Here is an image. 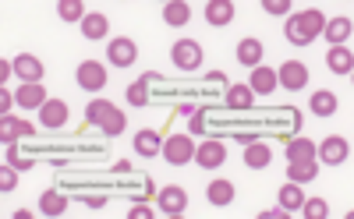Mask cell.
Listing matches in <instances>:
<instances>
[{
    "label": "cell",
    "mask_w": 354,
    "mask_h": 219,
    "mask_svg": "<svg viewBox=\"0 0 354 219\" xmlns=\"http://www.w3.org/2000/svg\"><path fill=\"white\" fill-rule=\"evenodd\" d=\"M269 14H287L290 11V0H266V4H262Z\"/></svg>",
    "instance_id": "cell-34"
},
{
    "label": "cell",
    "mask_w": 354,
    "mask_h": 219,
    "mask_svg": "<svg viewBox=\"0 0 354 219\" xmlns=\"http://www.w3.org/2000/svg\"><path fill=\"white\" fill-rule=\"evenodd\" d=\"M326 64H329V71H337V74H351L354 57H351V50H344V46H333V50L326 53Z\"/></svg>",
    "instance_id": "cell-17"
},
{
    "label": "cell",
    "mask_w": 354,
    "mask_h": 219,
    "mask_svg": "<svg viewBox=\"0 0 354 219\" xmlns=\"http://www.w3.org/2000/svg\"><path fill=\"white\" fill-rule=\"evenodd\" d=\"M202 128H205V121H202V113L195 110V113H192V131H195V134H202Z\"/></svg>",
    "instance_id": "cell-37"
},
{
    "label": "cell",
    "mask_w": 354,
    "mask_h": 219,
    "mask_svg": "<svg viewBox=\"0 0 354 219\" xmlns=\"http://www.w3.org/2000/svg\"><path fill=\"white\" fill-rule=\"evenodd\" d=\"M78 85L89 89V92H96V89L107 85V71H103V64H96V61L78 64Z\"/></svg>",
    "instance_id": "cell-10"
},
{
    "label": "cell",
    "mask_w": 354,
    "mask_h": 219,
    "mask_svg": "<svg viewBox=\"0 0 354 219\" xmlns=\"http://www.w3.org/2000/svg\"><path fill=\"white\" fill-rule=\"evenodd\" d=\"M14 184H18V166H11V163H8V166H4V173H0V188L11 191Z\"/></svg>",
    "instance_id": "cell-33"
},
{
    "label": "cell",
    "mask_w": 354,
    "mask_h": 219,
    "mask_svg": "<svg viewBox=\"0 0 354 219\" xmlns=\"http://www.w3.org/2000/svg\"><path fill=\"white\" fill-rule=\"evenodd\" d=\"M316 156L323 159L326 166H340V163H347V156H351V145H347V138H340V134H329L326 142L316 149Z\"/></svg>",
    "instance_id": "cell-4"
},
{
    "label": "cell",
    "mask_w": 354,
    "mask_h": 219,
    "mask_svg": "<svg viewBox=\"0 0 354 219\" xmlns=\"http://www.w3.org/2000/svg\"><path fill=\"white\" fill-rule=\"evenodd\" d=\"M14 103L25 106V110H39V106L47 103V89H43V82H22V89L14 92Z\"/></svg>",
    "instance_id": "cell-8"
},
{
    "label": "cell",
    "mask_w": 354,
    "mask_h": 219,
    "mask_svg": "<svg viewBox=\"0 0 354 219\" xmlns=\"http://www.w3.org/2000/svg\"><path fill=\"white\" fill-rule=\"evenodd\" d=\"M195 159H199V166H205V170H216V166H223L227 149H223V142H216V138H205V142L195 149Z\"/></svg>",
    "instance_id": "cell-7"
},
{
    "label": "cell",
    "mask_w": 354,
    "mask_h": 219,
    "mask_svg": "<svg viewBox=\"0 0 354 219\" xmlns=\"http://www.w3.org/2000/svg\"><path fill=\"white\" fill-rule=\"evenodd\" d=\"M107 18L103 14H86V22H81V32H86V39H103L107 35Z\"/></svg>",
    "instance_id": "cell-28"
},
{
    "label": "cell",
    "mask_w": 354,
    "mask_h": 219,
    "mask_svg": "<svg viewBox=\"0 0 354 219\" xmlns=\"http://www.w3.org/2000/svg\"><path fill=\"white\" fill-rule=\"evenodd\" d=\"M184 205H188V194H184V188L170 184V188H163V191H160V209H163L166 216H181V212H184Z\"/></svg>",
    "instance_id": "cell-11"
},
{
    "label": "cell",
    "mask_w": 354,
    "mask_h": 219,
    "mask_svg": "<svg viewBox=\"0 0 354 219\" xmlns=\"http://www.w3.org/2000/svg\"><path fill=\"white\" fill-rule=\"evenodd\" d=\"M131 219H153V209H149V205H135V209H131Z\"/></svg>",
    "instance_id": "cell-36"
},
{
    "label": "cell",
    "mask_w": 354,
    "mask_h": 219,
    "mask_svg": "<svg viewBox=\"0 0 354 219\" xmlns=\"http://www.w3.org/2000/svg\"><path fill=\"white\" fill-rule=\"evenodd\" d=\"M110 64H117V68H131L135 64V43H131V39H114V43H110Z\"/></svg>",
    "instance_id": "cell-14"
},
{
    "label": "cell",
    "mask_w": 354,
    "mask_h": 219,
    "mask_svg": "<svg viewBox=\"0 0 354 219\" xmlns=\"http://www.w3.org/2000/svg\"><path fill=\"white\" fill-rule=\"evenodd\" d=\"M160 152H163V159H166V163H174V166H184L188 159H195V145H192V138H184V134L166 138Z\"/></svg>",
    "instance_id": "cell-3"
},
{
    "label": "cell",
    "mask_w": 354,
    "mask_h": 219,
    "mask_svg": "<svg viewBox=\"0 0 354 219\" xmlns=\"http://www.w3.org/2000/svg\"><path fill=\"white\" fill-rule=\"evenodd\" d=\"M323 35L329 39L333 46H344L347 39H351V18H333V22H326Z\"/></svg>",
    "instance_id": "cell-16"
},
{
    "label": "cell",
    "mask_w": 354,
    "mask_h": 219,
    "mask_svg": "<svg viewBox=\"0 0 354 219\" xmlns=\"http://www.w3.org/2000/svg\"><path fill=\"white\" fill-rule=\"evenodd\" d=\"M64 209H68V198L64 194H57V191L39 194V212H43V216H64Z\"/></svg>",
    "instance_id": "cell-19"
},
{
    "label": "cell",
    "mask_w": 354,
    "mask_h": 219,
    "mask_svg": "<svg viewBox=\"0 0 354 219\" xmlns=\"http://www.w3.org/2000/svg\"><path fill=\"white\" fill-rule=\"evenodd\" d=\"M287 159H316V142H308V138H294V142L287 145Z\"/></svg>",
    "instance_id": "cell-30"
},
{
    "label": "cell",
    "mask_w": 354,
    "mask_h": 219,
    "mask_svg": "<svg viewBox=\"0 0 354 219\" xmlns=\"http://www.w3.org/2000/svg\"><path fill=\"white\" fill-rule=\"evenodd\" d=\"M156 74H142L138 82H131V89H128V103L131 106H145L149 103V82H153Z\"/></svg>",
    "instance_id": "cell-22"
},
{
    "label": "cell",
    "mask_w": 354,
    "mask_h": 219,
    "mask_svg": "<svg viewBox=\"0 0 354 219\" xmlns=\"http://www.w3.org/2000/svg\"><path fill=\"white\" fill-rule=\"evenodd\" d=\"M287 177L294 184H305L312 181V177H319V166H316V159H290V166H287Z\"/></svg>",
    "instance_id": "cell-15"
},
{
    "label": "cell",
    "mask_w": 354,
    "mask_h": 219,
    "mask_svg": "<svg viewBox=\"0 0 354 219\" xmlns=\"http://www.w3.org/2000/svg\"><path fill=\"white\" fill-rule=\"evenodd\" d=\"M8 163L18 166V170H29V163H22V159H18V149H14V145H8Z\"/></svg>",
    "instance_id": "cell-35"
},
{
    "label": "cell",
    "mask_w": 354,
    "mask_h": 219,
    "mask_svg": "<svg viewBox=\"0 0 354 219\" xmlns=\"http://www.w3.org/2000/svg\"><path fill=\"white\" fill-rule=\"evenodd\" d=\"M57 14L64 18V22H86V8H81V0H60Z\"/></svg>",
    "instance_id": "cell-29"
},
{
    "label": "cell",
    "mask_w": 354,
    "mask_h": 219,
    "mask_svg": "<svg viewBox=\"0 0 354 219\" xmlns=\"http://www.w3.org/2000/svg\"><path fill=\"white\" fill-rule=\"evenodd\" d=\"M238 61L248 64V68H255L262 61V43L259 39H241V46H238Z\"/></svg>",
    "instance_id": "cell-21"
},
{
    "label": "cell",
    "mask_w": 354,
    "mask_h": 219,
    "mask_svg": "<svg viewBox=\"0 0 354 219\" xmlns=\"http://www.w3.org/2000/svg\"><path fill=\"white\" fill-rule=\"evenodd\" d=\"M244 163L252 166V170H266V166H269V149L259 145V142H248V149H244Z\"/></svg>",
    "instance_id": "cell-25"
},
{
    "label": "cell",
    "mask_w": 354,
    "mask_h": 219,
    "mask_svg": "<svg viewBox=\"0 0 354 219\" xmlns=\"http://www.w3.org/2000/svg\"><path fill=\"white\" fill-rule=\"evenodd\" d=\"M188 18H192V8H188V4H166V8H163V22H166V25H188Z\"/></svg>",
    "instance_id": "cell-27"
},
{
    "label": "cell",
    "mask_w": 354,
    "mask_h": 219,
    "mask_svg": "<svg viewBox=\"0 0 354 219\" xmlns=\"http://www.w3.org/2000/svg\"><path fill=\"white\" fill-rule=\"evenodd\" d=\"M210 202L213 205H231L234 202V184L231 181H213L210 184Z\"/></svg>",
    "instance_id": "cell-26"
},
{
    "label": "cell",
    "mask_w": 354,
    "mask_h": 219,
    "mask_svg": "<svg viewBox=\"0 0 354 219\" xmlns=\"http://www.w3.org/2000/svg\"><path fill=\"white\" fill-rule=\"evenodd\" d=\"M301 212H305L308 219H326V216H329V205L323 202V198H305V202H301Z\"/></svg>",
    "instance_id": "cell-32"
},
{
    "label": "cell",
    "mask_w": 354,
    "mask_h": 219,
    "mask_svg": "<svg viewBox=\"0 0 354 219\" xmlns=\"http://www.w3.org/2000/svg\"><path fill=\"white\" fill-rule=\"evenodd\" d=\"M195 110H199V106H192V103H181V106H177V113H184V117H192Z\"/></svg>",
    "instance_id": "cell-38"
},
{
    "label": "cell",
    "mask_w": 354,
    "mask_h": 219,
    "mask_svg": "<svg viewBox=\"0 0 354 219\" xmlns=\"http://www.w3.org/2000/svg\"><path fill=\"white\" fill-rule=\"evenodd\" d=\"M135 149H138V156H156L163 145H160V134L156 131H149V128H145V131H138V138H135Z\"/></svg>",
    "instance_id": "cell-24"
},
{
    "label": "cell",
    "mask_w": 354,
    "mask_h": 219,
    "mask_svg": "<svg viewBox=\"0 0 354 219\" xmlns=\"http://www.w3.org/2000/svg\"><path fill=\"white\" fill-rule=\"evenodd\" d=\"M89 124H99L103 131H107V134H121L124 131V124H128V121H124V113L114 106V103H107V99H96V103H89Z\"/></svg>",
    "instance_id": "cell-2"
},
{
    "label": "cell",
    "mask_w": 354,
    "mask_h": 219,
    "mask_svg": "<svg viewBox=\"0 0 354 219\" xmlns=\"http://www.w3.org/2000/svg\"><path fill=\"white\" fill-rule=\"evenodd\" d=\"M323 29H326V18H323L319 11H301V14H290V22L283 25L287 39H290L294 46H308L316 35H323Z\"/></svg>",
    "instance_id": "cell-1"
},
{
    "label": "cell",
    "mask_w": 354,
    "mask_h": 219,
    "mask_svg": "<svg viewBox=\"0 0 354 219\" xmlns=\"http://www.w3.org/2000/svg\"><path fill=\"white\" fill-rule=\"evenodd\" d=\"M170 57H174V64L181 71H195L202 64V46L195 43V39H181V43H174Z\"/></svg>",
    "instance_id": "cell-5"
},
{
    "label": "cell",
    "mask_w": 354,
    "mask_h": 219,
    "mask_svg": "<svg viewBox=\"0 0 354 219\" xmlns=\"http://www.w3.org/2000/svg\"><path fill=\"white\" fill-rule=\"evenodd\" d=\"M205 22L210 25H231L234 22V4L231 0H210V4H205Z\"/></svg>",
    "instance_id": "cell-13"
},
{
    "label": "cell",
    "mask_w": 354,
    "mask_h": 219,
    "mask_svg": "<svg viewBox=\"0 0 354 219\" xmlns=\"http://www.w3.org/2000/svg\"><path fill=\"white\" fill-rule=\"evenodd\" d=\"M312 110H316L319 117L337 113V96H333V92H316V96H312Z\"/></svg>",
    "instance_id": "cell-31"
},
{
    "label": "cell",
    "mask_w": 354,
    "mask_h": 219,
    "mask_svg": "<svg viewBox=\"0 0 354 219\" xmlns=\"http://www.w3.org/2000/svg\"><path fill=\"white\" fill-rule=\"evenodd\" d=\"M14 74L22 78V82H43V64L36 61L32 53H22V57H14Z\"/></svg>",
    "instance_id": "cell-12"
},
{
    "label": "cell",
    "mask_w": 354,
    "mask_h": 219,
    "mask_svg": "<svg viewBox=\"0 0 354 219\" xmlns=\"http://www.w3.org/2000/svg\"><path fill=\"white\" fill-rule=\"evenodd\" d=\"M301 202H305V194H301V188H298L294 181L280 188V209H283V212H298Z\"/></svg>",
    "instance_id": "cell-20"
},
{
    "label": "cell",
    "mask_w": 354,
    "mask_h": 219,
    "mask_svg": "<svg viewBox=\"0 0 354 219\" xmlns=\"http://www.w3.org/2000/svg\"><path fill=\"white\" fill-rule=\"evenodd\" d=\"M39 121H43V128H64L68 124V103L64 99H47V103L39 106Z\"/></svg>",
    "instance_id": "cell-9"
},
{
    "label": "cell",
    "mask_w": 354,
    "mask_h": 219,
    "mask_svg": "<svg viewBox=\"0 0 354 219\" xmlns=\"http://www.w3.org/2000/svg\"><path fill=\"white\" fill-rule=\"evenodd\" d=\"M252 89H248V85H231V89H227V106H231V110H248V106H252Z\"/></svg>",
    "instance_id": "cell-23"
},
{
    "label": "cell",
    "mask_w": 354,
    "mask_h": 219,
    "mask_svg": "<svg viewBox=\"0 0 354 219\" xmlns=\"http://www.w3.org/2000/svg\"><path fill=\"white\" fill-rule=\"evenodd\" d=\"M305 82H308V68H305L301 61H287V64L277 71V85H283V89H290V92L305 89Z\"/></svg>",
    "instance_id": "cell-6"
},
{
    "label": "cell",
    "mask_w": 354,
    "mask_h": 219,
    "mask_svg": "<svg viewBox=\"0 0 354 219\" xmlns=\"http://www.w3.org/2000/svg\"><path fill=\"white\" fill-rule=\"evenodd\" d=\"M252 92H259V96H269L277 89V71H269V68H255L252 71V85H248Z\"/></svg>",
    "instance_id": "cell-18"
}]
</instances>
